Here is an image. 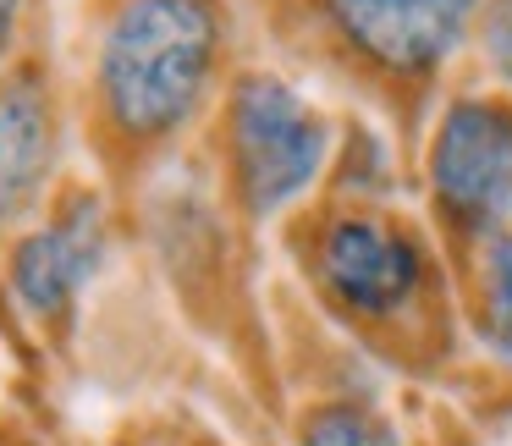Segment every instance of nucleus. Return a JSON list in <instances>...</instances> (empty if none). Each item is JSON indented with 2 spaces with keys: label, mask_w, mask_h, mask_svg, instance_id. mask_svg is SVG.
<instances>
[{
  "label": "nucleus",
  "mask_w": 512,
  "mask_h": 446,
  "mask_svg": "<svg viewBox=\"0 0 512 446\" xmlns=\"http://www.w3.org/2000/svg\"><path fill=\"white\" fill-rule=\"evenodd\" d=\"M320 265L336 298L364 314L397 309L419 287V248L380 221H336L325 232Z\"/></svg>",
  "instance_id": "nucleus-6"
},
{
  "label": "nucleus",
  "mask_w": 512,
  "mask_h": 446,
  "mask_svg": "<svg viewBox=\"0 0 512 446\" xmlns=\"http://www.w3.org/2000/svg\"><path fill=\"white\" fill-rule=\"evenodd\" d=\"M17 17H23V0H0V56H6V45L17 34Z\"/></svg>",
  "instance_id": "nucleus-11"
},
{
  "label": "nucleus",
  "mask_w": 512,
  "mask_h": 446,
  "mask_svg": "<svg viewBox=\"0 0 512 446\" xmlns=\"http://www.w3.org/2000/svg\"><path fill=\"white\" fill-rule=\"evenodd\" d=\"M485 56L501 78H512V0H496V12L485 17Z\"/></svg>",
  "instance_id": "nucleus-10"
},
{
  "label": "nucleus",
  "mask_w": 512,
  "mask_h": 446,
  "mask_svg": "<svg viewBox=\"0 0 512 446\" xmlns=\"http://www.w3.org/2000/svg\"><path fill=\"white\" fill-rule=\"evenodd\" d=\"M50 155H56V127L39 78H6L0 83V226L39 199Z\"/></svg>",
  "instance_id": "nucleus-7"
},
{
  "label": "nucleus",
  "mask_w": 512,
  "mask_h": 446,
  "mask_svg": "<svg viewBox=\"0 0 512 446\" xmlns=\"http://www.w3.org/2000/svg\"><path fill=\"white\" fill-rule=\"evenodd\" d=\"M232 149L243 199L270 215L314 182L325 160V127L281 78H243L232 100Z\"/></svg>",
  "instance_id": "nucleus-2"
},
{
  "label": "nucleus",
  "mask_w": 512,
  "mask_h": 446,
  "mask_svg": "<svg viewBox=\"0 0 512 446\" xmlns=\"http://www.w3.org/2000/svg\"><path fill=\"white\" fill-rule=\"evenodd\" d=\"M485 320L490 342L512 358V232H501L485 259Z\"/></svg>",
  "instance_id": "nucleus-9"
},
{
  "label": "nucleus",
  "mask_w": 512,
  "mask_h": 446,
  "mask_svg": "<svg viewBox=\"0 0 512 446\" xmlns=\"http://www.w3.org/2000/svg\"><path fill=\"white\" fill-rule=\"evenodd\" d=\"M303 446H402L391 424H380L364 408H325L309 419Z\"/></svg>",
  "instance_id": "nucleus-8"
},
{
  "label": "nucleus",
  "mask_w": 512,
  "mask_h": 446,
  "mask_svg": "<svg viewBox=\"0 0 512 446\" xmlns=\"http://www.w3.org/2000/svg\"><path fill=\"white\" fill-rule=\"evenodd\" d=\"M215 45V0H127L100 45V89L111 122L133 138L182 127L210 83Z\"/></svg>",
  "instance_id": "nucleus-1"
},
{
  "label": "nucleus",
  "mask_w": 512,
  "mask_h": 446,
  "mask_svg": "<svg viewBox=\"0 0 512 446\" xmlns=\"http://www.w3.org/2000/svg\"><path fill=\"white\" fill-rule=\"evenodd\" d=\"M105 254V210L94 193H78L45 232L23 237L12 259V287L39 320H61L72 309V298L83 292V281L94 276Z\"/></svg>",
  "instance_id": "nucleus-5"
},
{
  "label": "nucleus",
  "mask_w": 512,
  "mask_h": 446,
  "mask_svg": "<svg viewBox=\"0 0 512 446\" xmlns=\"http://www.w3.org/2000/svg\"><path fill=\"white\" fill-rule=\"evenodd\" d=\"M435 193L463 226L512 215V116L496 105H457L435 138Z\"/></svg>",
  "instance_id": "nucleus-3"
},
{
  "label": "nucleus",
  "mask_w": 512,
  "mask_h": 446,
  "mask_svg": "<svg viewBox=\"0 0 512 446\" xmlns=\"http://www.w3.org/2000/svg\"><path fill=\"white\" fill-rule=\"evenodd\" d=\"M474 0H331V17L386 72H435L452 56Z\"/></svg>",
  "instance_id": "nucleus-4"
}]
</instances>
